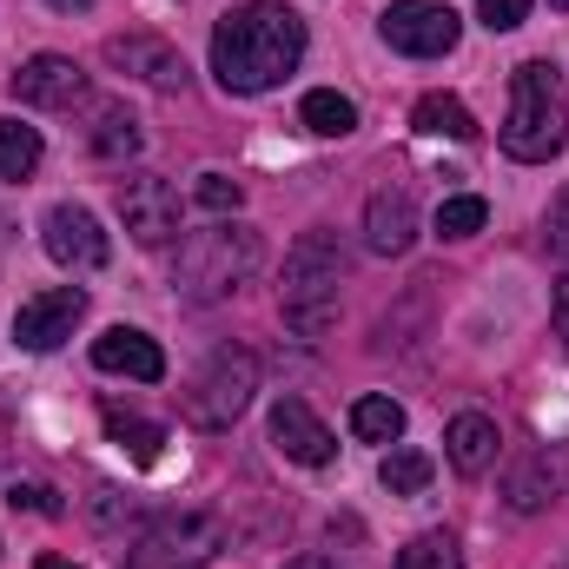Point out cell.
Listing matches in <instances>:
<instances>
[{"instance_id": "obj_2", "label": "cell", "mask_w": 569, "mask_h": 569, "mask_svg": "<svg viewBox=\"0 0 569 569\" xmlns=\"http://www.w3.org/2000/svg\"><path fill=\"white\" fill-rule=\"evenodd\" d=\"M351 272V252L331 226H311L298 232V246L284 252V284H279V305H284V325L318 338L338 325V284Z\"/></svg>"}, {"instance_id": "obj_15", "label": "cell", "mask_w": 569, "mask_h": 569, "mask_svg": "<svg viewBox=\"0 0 569 569\" xmlns=\"http://www.w3.org/2000/svg\"><path fill=\"white\" fill-rule=\"evenodd\" d=\"M93 365L113 371V378H133V385H159V378H166V351H159L146 331H133V325L100 331V338H93Z\"/></svg>"}, {"instance_id": "obj_1", "label": "cell", "mask_w": 569, "mask_h": 569, "mask_svg": "<svg viewBox=\"0 0 569 569\" xmlns=\"http://www.w3.org/2000/svg\"><path fill=\"white\" fill-rule=\"evenodd\" d=\"M305 60V20L284 0H246L212 27V80L239 100L272 93Z\"/></svg>"}, {"instance_id": "obj_7", "label": "cell", "mask_w": 569, "mask_h": 569, "mask_svg": "<svg viewBox=\"0 0 569 569\" xmlns=\"http://www.w3.org/2000/svg\"><path fill=\"white\" fill-rule=\"evenodd\" d=\"M378 33H385L398 53H411V60H443V53L457 47L463 20H457L443 0H391L385 20H378Z\"/></svg>"}, {"instance_id": "obj_13", "label": "cell", "mask_w": 569, "mask_h": 569, "mask_svg": "<svg viewBox=\"0 0 569 569\" xmlns=\"http://www.w3.org/2000/svg\"><path fill=\"white\" fill-rule=\"evenodd\" d=\"M272 443H279L291 463H305V470H325L338 457V437L325 430V418L305 398H279L272 405Z\"/></svg>"}, {"instance_id": "obj_12", "label": "cell", "mask_w": 569, "mask_h": 569, "mask_svg": "<svg viewBox=\"0 0 569 569\" xmlns=\"http://www.w3.org/2000/svg\"><path fill=\"white\" fill-rule=\"evenodd\" d=\"M13 100L20 107H47V113H73L87 100V73L67 60V53H33L20 73H13Z\"/></svg>"}, {"instance_id": "obj_22", "label": "cell", "mask_w": 569, "mask_h": 569, "mask_svg": "<svg viewBox=\"0 0 569 569\" xmlns=\"http://www.w3.org/2000/svg\"><path fill=\"white\" fill-rule=\"evenodd\" d=\"M40 127H27V120H13V113H0V179H33V166H40Z\"/></svg>"}, {"instance_id": "obj_9", "label": "cell", "mask_w": 569, "mask_h": 569, "mask_svg": "<svg viewBox=\"0 0 569 569\" xmlns=\"http://www.w3.org/2000/svg\"><path fill=\"white\" fill-rule=\"evenodd\" d=\"M40 246H47V259L67 266V272H100V266L113 259V246H107V232H100V219H93L87 206H47Z\"/></svg>"}, {"instance_id": "obj_26", "label": "cell", "mask_w": 569, "mask_h": 569, "mask_svg": "<svg viewBox=\"0 0 569 569\" xmlns=\"http://www.w3.org/2000/svg\"><path fill=\"white\" fill-rule=\"evenodd\" d=\"M107 425H113V437H120V443L133 450V463H159V443H166V430H159V425H140V418H120V411H113Z\"/></svg>"}, {"instance_id": "obj_31", "label": "cell", "mask_w": 569, "mask_h": 569, "mask_svg": "<svg viewBox=\"0 0 569 569\" xmlns=\"http://www.w3.org/2000/svg\"><path fill=\"white\" fill-rule=\"evenodd\" d=\"M550 325H557V338H563V351H569V272L557 284V298H550Z\"/></svg>"}, {"instance_id": "obj_30", "label": "cell", "mask_w": 569, "mask_h": 569, "mask_svg": "<svg viewBox=\"0 0 569 569\" xmlns=\"http://www.w3.org/2000/svg\"><path fill=\"white\" fill-rule=\"evenodd\" d=\"M7 503H13V510H40V517H53V510H60V503H53V490H40V483H13V490H7Z\"/></svg>"}, {"instance_id": "obj_14", "label": "cell", "mask_w": 569, "mask_h": 569, "mask_svg": "<svg viewBox=\"0 0 569 569\" xmlns=\"http://www.w3.org/2000/svg\"><path fill=\"white\" fill-rule=\"evenodd\" d=\"M365 246L378 259H405L418 246V199H411V186L371 192V206H365Z\"/></svg>"}, {"instance_id": "obj_27", "label": "cell", "mask_w": 569, "mask_h": 569, "mask_svg": "<svg viewBox=\"0 0 569 569\" xmlns=\"http://www.w3.org/2000/svg\"><path fill=\"white\" fill-rule=\"evenodd\" d=\"M239 199H246L239 179H226V172H199V206H206V212L226 219V212H239Z\"/></svg>"}, {"instance_id": "obj_4", "label": "cell", "mask_w": 569, "mask_h": 569, "mask_svg": "<svg viewBox=\"0 0 569 569\" xmlns=\"http://www.w3.org/2000/svg\"><path fill=\"white\" fill-rule=\"evenodd\" d=\"M259 259H266L259 232L239 226V219H219V226L179 239L172 284H179V298H192V305H219V298H232L239 284L259 272Z\"/></svg>"}, {"instance_id": "obj_35", "label": "cell", "mask_w": 569, "mask_h": 569, "mask_svg": "<svg viewBox=\"0 0 569 569\" xmlns=\"http://www.w3.org/2000/svg\"><path fill=\"white\" fill-rule=\"evenodd\" d=\"M550 7H557V13H569V0H550Z\"/></svg>"}, {"instance_id": "obj_25", "label": "cell", "mask_w": 569, "mask_h": 569, "mask_svg": "<svg viewBox=\"0 0 569 569\" xmlns=\"http://www.w3.org/2000/svg\"><path fill=\"white\" fill-rule=\"evenodd\" d=\"M483 219H490V206H483L477 192H457V199L437 206V232H443V239H477Z\"/></svg>"}, {"instance_id": "obj_17", "label": "cell", "mask_w": 569, "mask_h": 569, "mask_svg": "<svg viewBox=\"0 0 569 569\" xmlns=\"http://www.w3.org/2000/svg\"><path fill=\"white\" fill-rule=\"evenodd\" d=\"M497 450H503V430H497V418H483V411H457L450 430H443V457H450L457 477L497 470Z\"/></svg>"}, {"instance_id": "obj_20", "label": "cell", "mask_w": 569, "mask_h": 569, "mask_svg": "<svg viewBox=\"0 0 569 569\" xmlns=\"http://www.w3.org/2000/svg\"><path fill=\"white\" fill-rule=\"evenodd\" d=\"M298 120H305L318 140H345V133H358V107H351L338 87H318V93H305Z\"/></svg>"}, {"instance_id": "obj_21", "label": "cell", "mask_w": 569, "mask_h": 569, "mask_svg": "<svg viewBox=\"0 0 569 569\" xmlns=\"http://www.w3.org/2000/svg\"><path fill=\"white\" fill-rule=\"evenodd\" d=\"M351 437H358V443H398V437H405V405L385 398V391L358 398V405H351Z\"/></svg>"}, {"instance_id": "obj_28", "label": "cell", "mask_w": 569, "mask_h": 569, "mask_svg": "<svg viewBox=\"0 0 569 569\" xmlns=\"http://www.w3.org/2000/svg\"><path fill=\"white\" fill-rule=\"evenodd\" d=\"M477 20H483L490 33H510V27L530 20V0H477Z\"/></svg>"}, {"instance_id": "obj_16", "label": "cell", "mask_w": 569, "mask_h": 569, "mask_svg": "<svg viewBox=\"0 0 569 569\" xmlns=\"http://www.w3.org/2000/svg\"><path fill=\"white\" fill-rule=\"evenodd\" d=\"M569 483V450H530L510 477H503V497L517 517H537L543 503H557V490Z\"/></svg>"}, {"instance_id": "obj_29", "label": "cell", "mask_w": 569, "mask_h": 569, "mask_svg": "<svg viewBox=\"0 0 569 569\" xmlns=\"http://www.w3.org/2000/svg\"><path fill=\"white\" fill-rule=\"evenodd\" d=\"M550 259L569 266V186L550 199Z\"/></svg>"}, {"instance_id": "obj_19", "label": "cell", "mask_w": 569, "mask_h": 569, "mask_svg": "<svg viewBox=\"0 0 569 569\" xmlns=\"http://www.w3.org/2000/svg\"><path fill=\"white\" fill-rule=\"evenodd\" d=\"M411 127L430 133V140H477V120H470V107L457 93H425L411 107Z\"/></svg>"}, {"instance_id": "obj_5", "label": "cell", "mask_w": 569, "mask_h": 569, "mask_svg": "<svg viewBox=\"0 0 569 569\" xmlns=\"http://www.w3.org/2000/svg\"><path fill=\"white\" fill-rule=\"evenodd\" d=\"M226 517L219 510H179V517H159L133 530V543L120 550L133 569H206L219 550H226Z\"/></svg>"}, {"instance_id": "obj_23", "label": "cell", "mask_w": 569, "mask_h": 569, "mask_svg": "<svg viewBox=\"0 0 569 569\" xmlns=\"http://www.w3.org/2000/svg\"><path fill=\"white\" fill-rule=\"evenodd\" d=\"M430 463L425 450H411V443H391L385 450V463H378V483L391 490V497H425V483H430Z\"/></svg>"}, {"instance_id": "obj_6", "label": "cell", "mask_w": 569, "mask_h": 569, "mask_svg": "<svg viewBox=\"0 0 569 569\" xmlns=\"http://www.w3.org/2000/svg\"><path fill=\"white\" fill-rule=\"evenodd\" d=\"M252 391H259V358L239 351V345H219V351L199 365V378L186 385V418L199 430H232L246 418Z\"/></svg>"}, {"instance_id": "obj_8", "label": "cell", "mask_w": 569, "mask_h": 569, "mask_svg": "<svg viewBox=\"0 0 569 569\" xmlns=\"http://www.w3.org/2000/svg\"><path fill=\"white\" fill-rule=\"evenodd\" d=\"M120 219L133 232V246H172L179 239V192L159 172H127L120 179Z\"/></svg>"}, {"instance_id": "obj_11", "label": "cell", "mask_w": 569, "mask_h": 569, "mask_svg": "<svg viewBox=\"0 0 569 569\" xmlns=\"http://www.w3.org/2000/svg\"><path fill=\"white\" fill-rule=\"evenodd\" d=\"M107 67H120L127 80H140L152 93H186V53L172 47V40H159V33H113L107 40Z\"/></svg>"}, {"instance_id": "obj_10", "label": "cell", "mask_w": 569, "mask_h": 569, "mask_svg": "<svg viewBox=\"0 0 569 569\" xmlns=\"http://www.w3.org/2000/svg\"><path fill=\"white\" fill-rule=\"evenodd\" d=\"M80 318H87V291H80V284L33 291V298L13 311V345H20V351H60Z\"/></svg>"}, {"instance_id": "obj_32", "label": "cell", "mask_w": 569, "mask_h": 569, "mask_svg": "<svg viewBox=\"0 0 569 569\" xmlns=\"http://www.w3.org/2000/svg\"><path fill=\"white\" fill-rule=\"evenodd\" d=\"M47 7H53V13H93L100 0H47Z\"/></svg>"}, {"instance_id": "obj_33", "label": "cell", "mask_w": 569, "mask_h": 569, "mask_svg": "<svg viewBox=\"0 0 569 569\" xmlns=\"http://www.w3.org/2000/svg\"><path fill=\"white\" fill-rule=\"evenodd\" d=\"M291 569H338V563H325V557H298Z\"/></svg>"}, {"instance_id": "obj_24", "label": "cell", "mask_w": 569, "mask_h": 569, "mask_svg": "<svg viewBox=\"0 0 569 569\" xmlns=\"http://www.w3.org/2000/svg\"><path fill=\"white\" fill-rule=\"evenodd\" d=\"M398 569H463V550L450 530H418L405 550H398Z\"/></svg>"}, {"instance_id": "obj_18", "label": "cell", "mask_w": 569, "mask_h": 569, "mask_svg": "<svg viewBox=\"0 0 569 569\" xmlns=\"http://www.w3.org/2000/svg\"><path fill=\"white\" fill-rule=\"evenodd\" d=\"M93 159H107V166H127L133 152H140V120L120 107V100H107V107H93Z\"/></svg>"}, {"instance_id": "obj_3", "label": "cell", "mask_w": 569, "mask_h": 569, "mask_svg": "<svg viewBox=\"0 0 569 569\" xmlns=\"http://www.w3.org/2000/svg\"><path fill=\"white\" fill-rule=\"evenodd\" d=\"M569 146V100L563 73L550 60H523L510 73V113H503V152L523 166H550Z\"/></svg>"}, {"instance_id": "obj_34", "label": "cell", "mask_w": 569, "mask_h": 569, "mask_svg": "<svg viewBox=\"0 0 569 569\" xmlns=\"http://www.w3.org/2000/svg\"><path fill=\"white\" fill-rule=\"evenodd\" d=\"M40 569H80V563H67V557H40Z\"/></svg>"}]
</instances>
